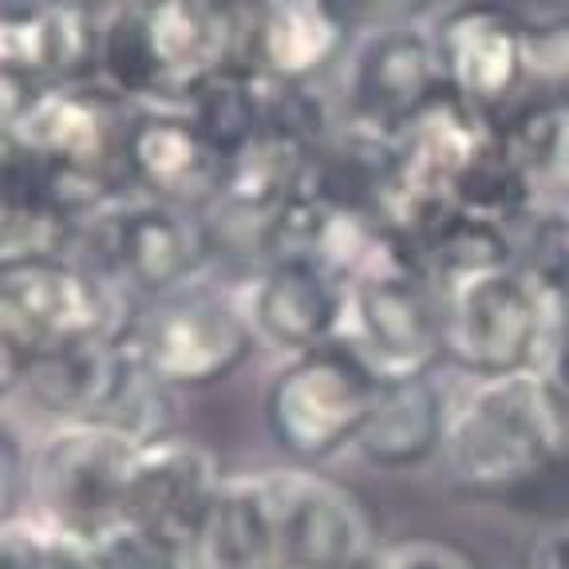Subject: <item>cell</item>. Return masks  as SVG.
<instances>
[{
	"label": "cell",
	"instance_id": "obj_1",
	"mask_svg": "<svg viewBox=\"0 0 569 569\" xmlns=\"http://www.w3.org/2000/svg\"><path fill=\"white\" fill-rule=\"evenodd\" d=\"M569 451V419L542 368L471 380L467 396L451 403L443 436L447 479L462 495L502 502L515 510Z\"/></svg>",
	"mask_w": 569,
	"mask_h": 569
},
{
	"label": "cell",
	"instance_id": "obj_2",
	"mask_svg": "<svg viewBox=\"0 0 569 569\" xmlns=\"http://www.w3.org/2000/svg\"><path fill=\"white\" fill-rule=\"evenodd\" d=\"M340 345L376 383L423 380L443 365V297L400 233L388 230L365 269L348 281Z\"/></svg>",
	"mask_w": 569,
	"mask_h": 569
},
{
	"label": "cell",
	"instance_id": "obj_3",
	"mask_svg": "<svg viewBox=\"0 0 569 569\" xmlns=\"http://www.w3.org/2000/svg\"><path fill=\"white\" fill-rule=\"evenodd\" d=\"M63 253L96 269L123 297L154 301L202 277L213 261V238L206 213L127 194L83 222Z\"/></svg>",
	"mask_w": 569,
	"mask_h": 569
},
{
	"label": "cell",
	"instance_id": "obj_4",
	"mask_svg": "<svg viewBox=\"0 0 569 569\" xmlns=\"http://www.w3.org/2000/svg\"><path fill=\"white\" fill-rule=\"evenodd\" d=\"M127 337L139 368L167 391H198L230 380L258 345L249 305L198 281L131 309Z\"/></svg>",
	"mask_w": 569,
	"mask_h": 569
},
{
	"label": "cell",
	"instance_id": "obj_5",
	"mask_svg": "<svg viewBox=\"0 0 569 569\" xmlns=\"http://www.w3.org/2000/svg\"><path fill=\"white\" fill-rule=\"evenodd\" d=\"M380 383L345 345L289 356L261 400L266 431L297 467H320L356 443Z\"/></svg>",
	"mask_w": 569,
	"mask_h": 569
},
{
	"label": "cell",
	"instance_id": "obj_6",
	"mask_svg": "<svg viewBox=\"0 0 569 569\" xmlns=\"http://www.w3.org/2000/svg\"><path fill=\"white\" fill-rule=\"evenodd\" d=\"M443 365L471 380L542 368L550 352V320L526 273L507 266L482 269L447 284L443 293Z\"/></svg>",
	"mask_w": 569,
	"mask_h": 569
},
{
	"label": "cell",
	"instance_id": "obj_7",
	"mask_svg": "<svg viewBox=\"0 0 569 569\" xmlns=\"http://www.w3.org/2000/svg\"><path fill=\"white\" fill-rule=\"evenodd\" d=\"M127 317L131 309L123 305V293L63 249H28L0 258V325L36 360L71 340L119 329Z\"/></svg>",
	"mask_w": 569,
	"mask_h": 569
},
{
	"label": "cell",
	"instance_id": "obj_8",
	"mask_svg": "<svg viewBox=\"0 0 569 569\" xmlns=\"http://www.w3.org/2000/svg\"><path fill=\"white\" fill-rule=\"evenodd\" d=\"M139 436L111 419H76L60 423L36 451L32 482L48 530L96 533L127 518V482H131Z\"/></svg>",
	"mask_w": 569,
	"mask_h": 569
},
{
	"label": "cell",
	"instance_id": "obj_9",
	"mask_svg": "<svg viewBox=\"0 0 569 569\" xmlns=\"http://www.w3.org/2000/svg\"><path fill=\"white\" fill-rule=\"evenodd\" d=\"M447 96L487 119L526 103L530 17L502 0H455L431 28Z\"/></svg>",
	"mask_w": 569,
	"mask_h": 569
},
{
	"label": "cell",
	"instance_id": "obj_10",
	"mask_svg": "<svg viewBox=\"0 0 569 569\" xmlns=\"http://www.w3.org/2000/svg\"><path fill=\"white\" fill-rule=\"evenodd\" d=\"M281 569H348L380 553V522L368 498L317 467L269 471Z\"/></svg>",
	"mask_w": 569,
	"mask_h": 569
},
{
	"label": "cell",
	"instance_id": "obj_11",
	"mask_svg": "<svg viewBox=\"0 0 569 569\" xmlns=\"http://www.w3.org/2000/svg\"><path fill=\"white\" fill-rule=\"evenodd\" d=\"M447 99L436 40L423 24L356 40L345 63V123L396 139Z\"/></svg>",
	"mask_w": 569,
	"mask_h": 569
},
{
	"label": "cell",
	"instance_id": "obj_12",
	"mask_svg": "<svg viewBox=\"0 0 569 569\" xmlns=\"http://www.w3.org/2000/svg\"><path fill=\"white\" fill-rule=\"evenodd\" d=\"M123 174L134 198L206 213L226 190V154L182 107H131Z\"/></svg>",
	"mask_w": 569,
	"mask_h": 569
},
{
	"label": "cell",
	"instance_id": "obj_13",
	"mask_svg": "<svg viewBox=\"0 0 569 569\" xmlns=\"http://www.w3.org/2000/svg\"><path fill=\"white\" fill-rule=\"evenodd\" d=\"M222 459L194 436L167 431L142 439L127 482V522L142 526L187 558L198 522L222 487Z\"/></svg>",
	"mask_w": 569,
	"mask_h": 569
},
{
	"label": "cell",
	"instance_id": "obj_14",
	"mask_svg": "<svg viewBox=\"0 0 569 569\" xmlns=\"http://www.w3.org/2000/svg\"><path fill=\"white\" fill-rule=\"evenodd\" d=\"M131 325V317H127ZM127 325L96 332V337L71 340L63 348H52L28 368L24 391L36 408H44L60 423L76 419H111L127 391L142 376L139 360L131 352Z\"/></svg>",
	"mask_w": 569,
	"mask_h": 569
},
{
	"label": "cell",
	"instance_id": "obj_15",
	"mask_svg": "<svg viewBox=\"0 0 569 569\" xmlns=\"http://www.w3.org/2000/svg\"><path fill=\"white\" fill-rule=\"evenodd\" d=\"M246 305L258 337L297 356L340 340L348 284L309 261H269L253 277Z\"/></svg>",
	"mask_w": 569,
	"mask_h": 569
},
{
	"label": "cell",
	"instance_id": "obj_16",
	"mask_svg": "<svg viewBox=\"0 0 569 569\" xmlns=\"http://www.w3.org/2000/svg\"><path fill=\"white\" fill-rule=\"evenodd\" d=\"M187 569H281L269 471L226 475L187 546Z\"/></svg>",
	"mask_w": 569,
	"mask_h": 569
},
{
	"label": "cell",
	"instance_id": "obj_17",
	"mask_svg": "<svg viewBox=\"0 0 569 569\" xmlns=\"http://www.w3.org/2000/svg\"><path fill=\"white\" fill-rule=\"evenodd\" d=\"M447 416H451V403H447L436 376L380 383L352 451L380 471L423 467L443 451Z\"/></svg>",
	"mask_w": 569,
	"mask_h": 569
},
{
	"label": "cell",
	"instance_id": "obj_18",
	"mask_svg": "<svg viewBox=\"0 0 569 569\" xmlns=\"http://www.w3.org/2000/svg\"><path fill=\"white\" fill-rule=\"evenodd\" d=\"M352 52V36L329 0H261L253 71L266 80L312 88L320 71Z\"/></svg>",
	"mask_w": 569,
	"mask_h": 569
},
{
	"label": "cell",
	"instance_id": "obj_19",
	"mask_svg": "<svg viewBox=\"0 0 569 569\" xmlns=\"http://www.w3.org/2000/svg\"><path fill=\"white\" fill-rule=\"evenodd\" d=\"M273 88L277 80H266L261 71L230 68V71H218L213 80H206L182 103V111L202 127L206 139L230 162V154L241 151L261 131V123L269 116V103H273Z\"/></svg>",
	"mask_w": 569,
	"mask_h": 569
},
{
	"label": "cell",
	"instance_id": "obj_20",
	"mask_svg": "<svg viewBox=\"0 0 569 569\" xmlns=\"http://www.w3.org/2000/svg\"><path fill=\"white\" fill-rule=\"evenodd\" d=\"M48 569H187V558L123 518L96 533L48 530Z\"/></svg>",
	"mask_w": 569,
	"mask_h": 569
},
{
	"label": "cell",
	"instance_id": "obj_21",
	"mask_svg": "<svg viewBox=\"0 0 569 569\" xmlns=\"http://www.w3.org/2000/svg\"><path fill=\"white\" fill-rule=\"evenodd\" d=\"M515 266L533 284L550 320L553 340L569 332V218L566 213H533L515 233ZM550 340V345H553Z\"/></svg>",
	"mask_w": 569,
	"mask_h": 569
},
{
	"label": "cell",
	"instance_id": "obj_22",
	"mask_svg": "<svg viewBox=\"0 0 569 569\" xmlns=\"http://www.w3.org/2000/svg\"><path fill=\"white\" fill-rule=\"evenodd\" d=\"M526 103L569 111V12L530 20V44H526Z\"/></svg>",
	"mask_w": 569,
	"mask_h": 569
},
{
	"label": "cell",
	"instance_id": "obj_23",
	"mask_svg": "<svg viewBox=\"0 0 569 569\" xmlns=\"http://www.w3.org/2000/svg\"><path fill=\"white\" fill-rule=\"evenodd\" d=\"M329 4L340 17V24L348 28L352 44L365 40V36L419 24L427 17V9H431V0H329Z\"/></svg>",
	"mask_w": 569,
	"mask_h": 569
},
{
	"label": "cell",
	"instance_id": "obj_24",
	"mask_svg": "<svg viewBox=\"0 0 569 569\" xmlns=\"http://www.w3.org/2000/svg\"><path fill=\"white\" fill-rule=\"evenodd\" d=\"M376 569H479V561L439 538H408V542L383 546Z\"/></svg>",
	"mask_w": 569,
	"mask_h": 569
},
{
	"label": "cell",
	"instance_id": "obj_25",
	"mask_svg": "<svg viewBox=\"0 0 569 569\" xmlns=\"http://www.w3.org/2000/svg\"><path fill=\"white\" fill-rule=\"evenodd\" d=\"M0 569H48V526L0 522Z\"/></svg>",
	"mask_w": 569,
	"mask_h": 569
},
{
	"label": "cell",
	"instance_id": "obj_26",
	"mask_svg": "<svg viewBox=\"0 0 569 569\" xmlns=\"http://www.w3.org/2000/svg\"><path fill=\"white\" fill-rule=\"evenodd\" d=\"M28 482L24 443L9 423H0V522H12Z\"/></svg>",
	"mask_w": 569,
	"mask_h": 569
},
{
	"label": "cell",
	"instance_id": "obj_27",
	"mask_svg": "<svg viewBox=\"0 0 569 569\" xmlns=\"http://www.w3.org/2000/svg\"><path fill=\"white\" fill-rule=\"evenodd\" d=\"M526 569H569V518L550 522L526 550Z\"/></svg>",
	"mask_w": 569,
	"mask_h": 569
},
{
	"label": "cell",
	"instance_id": "obj_28",
	"mask_svg": "<svg viewBox=\"0 0 569 569\" xmlns=\"http://www.w3.org/2000/svg\"><path fill=\"white\" fill-rule=\"evenodd\" d=\"M36 356L12 337L4 325H0V400H9L12 391L24 388L28 380V368H32Z\"/></svg>",
	"mask_w": 569,
	"mask_h": 569
},
{
	"label": "cell",
	"instance_id": "obj_29",
	"mask_svg": "<svg viewBox=\"0 0 569 569\" xmlns=\"http://www.w3.org/2000/svg\"><path fill=\"white\" fill-rule=\"evenodd\" d=\"M542 376L550 380L553 396H558L561 411H566V419H569V332L550 345V352H546V360H542Z\"/></svg>",
	"mask_w": 569,
	"mask_h": 569
},
{
	"label": "cell",
	"instance_id": "obj_30",
	"mask_svg": "<svg viewBox=\"0 0 569 569\" xmlns=\"http://www.w3.org/2000/svg\"><path fill=\"white\" fill-rule=\"evenodd\" d=\"M0 4H20V9H40V4H52V0H0Z\"/></svg>",
	"mask_w": 569,
	"mask_h": 569
},
{
	"label": "cell",
	"instance_id": "obj_31",
	"mask_svg": "<svg viewBox=\"0 0 569 569\" xmlns=\"http://www.w3.org/2000/svg\"><path fill=\"white\" fill-rule=\"evenodd\" d=\"M383 550V546H380ZM376 558H380V553H372V558H365V561H356V566H348V569H376Z\"/></svg>",
	"mask_w": 569,
	"mask_h": 569
}]
</instances>
